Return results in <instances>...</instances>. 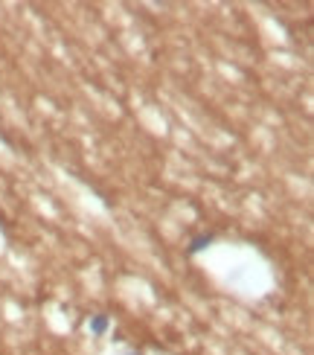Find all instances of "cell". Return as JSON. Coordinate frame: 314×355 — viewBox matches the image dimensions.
I'll use <instances>...</instances> for the list:
<instances>
[{"label": "cell", "mask_w": 314, "mask_h": 355, "mask_svg": "<svg viewBox=\"0 0 314 355\" xmlns=\"http://www.w3.org/2000/svg\"><path fill=\"white\" fill-rule=\"evenodd\" d=\"M125 355H143V352H125Z\"/></svg>", "instance_id": "3957f363"}, {"label": "cell", "mask_w": 314, "mask_h": 355, "mask_svg": "<svg viewBox=\"0 0 314 355\" xmlns=\"http://www.w3.org/2000/svg\"><path fill=\"white\" fill-rule=\"evenodd\" d=\"M87 329H91V335L102 338L105 332L111 329V315H91V320H87Z\"/></svg>", "instance_id": "7a4b0ae2"}, {"label": "cell", "mask_w": 314, "mask_h": 355, "mask_svg": "<svg viewBox=\"0 0 314 355\" xmlns=\"http://www.w3.org/2000/svg\"><path fill=\"white\" fill-rule=\"evenodd\" d=\"M216 242V233H201V236H195V239H192L189 242V248H186V254L189 257H198L201 254V250H207L209 245H213Z\"/></svg>", "instance_id": "6da1fadb"}]
</instances>
